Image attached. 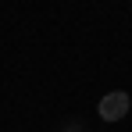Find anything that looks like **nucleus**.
I'll return each mask as SVG.
<instances>
[{
    "instance_id": "1",
    "label": "nucleus",
    "mask_w": 132,
    "mask_h": 132,
    "mask_svg": "<svg viewBox=\"0 0 132 132\" xmlns=\"http://www.w3.org/2000/svg\"><path fill=\"white\" fill-rule=\"evenodd\" d=\"M129 107H132V100H129V93L125 89H111L107 96H100V118L104 121H121L125 114H129Z\"/></svg>"
}]
</instances>
